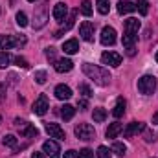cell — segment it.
I'll list each match as a JSON object with an SVG mask.
<instances>
[{"instance_id":"1","label":"cell","mask_w":158,"mask_h":158,"mask_svg":"<svg viewBox=\"0 0 158 158\" xmlns=\"http://www.w3.org/2000/svg\"><path fill=\"white\" fill-rule=\"evenodd\" d=\"M83 72H85V76H88V77L92 79L96 85H99V86H107L109 83H110V74H109V70H105V68H101V66H96V64H90V63H85L83 64Z\"/></svg>"},{"instance_id":"2","label":"cell","mask_w":158,"mask_h":158,"mask_svg":"<svg viewBox=\"0 0 158 158\" xmlns=\"http://www.w3.org/2000/svg\"><path fill=\"white\" fill-rule=\"evenodd\" d=\"M138 90L145 96H151L156 90V77L155 76H143L138 79Z\"/></svg>"},{"instance_id":"3","label":"cell","mask_w":158,"mask_h":158,"mask_svg":"<svg viewBox=\"0 0 158 158\" xmlns=\"http://www.w3.org/2000/svg\"><path fill=\"white\" fill-rule=\"evenodd\" d=\"M74 132H76V136L79 140H85V142L94 140V136H96V131H94V127L90 123H79L77 127L74 129Z\"/></svg>"},{"instance_id":"4","label":"cell","mask_w":158,"mask_h":158,"mask_svg":"<svg viewBox=\"0 0 158 158\" xmlns=\"http://www.w3.org/2000/svg\"><path fill=\"white\" fill-rule=\"evenodd\" d=\"M48 109H50V103H48V98L44 96V94H40L39 98L35 99V103H33V114H37V116H44L46 112H48Z\"/></svg>"},{"instance_id":"5","label":"cell","mask_w":158,"mask_h":158,"mask_svg":"<svg viewBox=\"0 0 158 158\" xmlns=\"http://www.w3.org/2000/svg\"><path fill=\"white\" fill-rule=\"evenodd\" d=\"M42 153H44V155H48L50 158H59V156H61V147H59V143H57V142L48 140V142H44V143H42Z\"/></svg>"},{"instance_id":"6","label":"cell","mask_w":158,"mask_h":158,"mask_svg":"<svg viewBox=\"0 0 158 158\" xmlns=\"http://www.w3.org/2000/svg\"><path fill=\"white\" fill-rule=\"evenodd\" d=\"M116 42V30L112 26H105L101 30V44L103 46H112Z\"/></svg>"},{"instance_id":"7","label":"cell","mask_w":158,"mask_h":158,"mask_svg":"<svg viewBox=\"0 0 158 158\" xmlns=\"http://www.w3.org/2000/svg\"><path fill=\"white\" fill-rule=\"evenodd\" d=\"M101 63L116 68V66H119V64H121V55H119V53H116V52H105V53L101 55Z\"/></svg>"},{"instance_id":"8","label":"cell","mask_w":158,"mask_h":158,"mask_svg":"<svg viewBox=\"0 0 158 158\" xmlns=\"http://www.w3.org/2000/svg\"><path fill=\"white\" fill-rule=\"evenodd\" d=\"M79 35L83 37V40L92 42L94 40V24L92 22H83L79 26Z\"/></svg>"},{"instance_id":"9","label":"cell","mask_w":158,"mask_h":158,"mask_svg":"<svg viewBox=\"0 0 158 158\" xmlns=\"http://www.w3.org/2000/svg\"><path fill=\"white\" fill-rule=\"evenodd\" d=\"M46 132L50 134V138H57V140H64L66 138L64 131L57 123H46Z\"/></svg>"},{"instance_id":"10","label":"cell","mask_w":158,"mask_h":158,"mask_svg":"<svg viewBox=\"0 0 158 158\" xmlns=\"http://www.w3.org/2000/svg\"><path fill=\"white\" fill-rule=\"evenodd\" d=\"M143 129H145V125H143V123H140V121H131V123L125 127L123 134H125V138H131V136H134V134L142 132Z\"/></svg>"},{"instance_id":"11","label":"cell","mask_w":158,"mask_h":158,"mask_svg":"<svg viewBox=\"0 0 158 158\" xmlns=\"http://www.w3.org/2000/svg\"><path fill=\"white\" fill-rule=\"evenodd\" d=\"M17 127H19L20 134H24V136H28V138H33V136H37V134H39L37 127H33V125H30V123H22V121H17Z\"/></svg>"},{"instance_id":"12","label":"cell","mask_w":158,"mask_h":158,"mask_svg":"<svg viewBox=\"0 0 158 158\" xmlns=\"http://www.w3.org/2000/svg\"><path fill=\"white\" fill-rule=\"evenodd\" d=\"M66 13H68L66 4L59 2V4H55V6H53V19H55L57 22H63V20L66 19Z\"/></svg>"},{"instance_id":"13","label":"cell","mask_w":158,"mask_h":158,"mask_svg":"<svg viewBox=\"0 0 158 158\" xmlns=\"http://www.w3.org/2000/svg\"><path fill=\"white\" fill-rule=\"evenodd\" d=\"M53 68L59 72V74H64V72H70L72 68H74V63L70 61V59H57L55 61V64H53Z\"/></svg>"},{"instance_id":"14","label":"cell","mask_w":158,"mask_h":158,"mask_svg":"<svg viewBox=\"0 0 158 158\" xmlns=\"http://www.w3.org/2000/svg\"><path fill=\"white\" fill-rule=\"evenodd\" d=\"M140 26H142L140 20L134 19V17H131V19L125 20V33H129V35H136L138 30H140Z\"/></svg>"},{"instance_id":"15","label":"cell","mask_w":158,"mask_h":158,"mask_svg":"<svg viewBox=\"0 0 158 158\" xmlns=\"http://www.w3.org/2000/svg\"><path fill=\"white\" fill-rule=\"evenodd\" d=\"M55 98L57 99H70L72 98V88L66 85H57L55 86Z\"/></svg>"},{"instance_id":"16","label":"cell","mask_w":158,"mask_h":158,"mask_svg":"<svg viewBox=\"0 0 158 158\" xmlns=\"http://www.w3.org/2000/svg\"><path fill=\"white\" fill-rule=\"evenodd\" d=\"M76 17H77V9H74V11L70 13V17L66 19V24H64V28H63V30H59V31H55V35H53V37H55V39H59V37H61L64 31H68V30L74 26V22H76Z\"/></svg>"},{"instance_id":"17","label":"cell","mask_w":158,"mask_h":158,"mask_svg":"<svg viewBox=\"0 0 158 158\" xmlns=\"http://www.w3.org/2000/svg\"><path fill=\"white\" fill-rule=\"evenodd\" d=\"M136 11V4L129 2V0H119L118 2V13L119 15H127V13H132Z\"/></svg>"},{"instance_id":"18","label":"cell","mask_w":158,"mask_h":158,"mask_svg":"<svg viewBox=\"0 0 158 158\" xmlns=\"http://www.w3.org/2000/svg\"><path fill=\"white\" fill-rule=\"evenodd\" d=\"M0 48H2V50L17 48V39H15L13 35H0Z\"/></svg>"},{"instance_id":"19","label":"cell","mask_w":158,"mask_h":158,"mask_svg":"<svg viewBox=\"0 0 158 158\" xmlns=\"http://www.w3.org/2000/svg\"><path fill=\"white\" fill-rule=\"evenodd\" d=\"M63 50H64V53H68V55H74V53H77V52H79V42H77L76 39L66 40V42L63 44Z\"/></svg>"},{"instance_id":"20","label":"cell","mask_w":158,"mask_h":158,"mask_svg":"<svg viewBox=\"0 0 158 158\" xmlns=\"http://www.w3.org/2000/svg\"><path fill=\"white\" fill-rule=\"evenodd\" d=\"M123 112H125V99H123V98H118V99H116V105H114V109H112V116H114V118H121Z\"/></svg>"},{"instance_id":"21","label":"cell","mask_w":158,"mask_h":158,"mask_svg":"<svg viewBox=\"0 0 158 158\" xmlns=\"http://www.w3.org/2000/svg\"><path fill=\"white\" fill-rule=\"evenodd\" d=\"M121 131H123V125H121V123H118V121L110 123L109 129H107V138H116Z\"/></svg>"},{"instance_id":"22","label":"cell","mask_w":158,"mask_h":158,"mask_svg":"<svg viewBox=\"0 0 158 158\" xmlns=\"http://www.w3.org/2000/svg\"><path fill=\"white\" fill-rule=\"evenodd\" d=\"M74 114H76V109H74L72 105H64V107H61V118L64 119V121L72 119L74 118Z\"/></svg>"},{"instance_id":"23","label":"cell","mask_w":158,"mask_h":158,"mask_svg":"<svg viewBox=\"0 0 158 158\" xmlns=\"http://www.w3.org/2000/svg\"><path fill=\"white\" fill-rule=\"evenodd\" d=\"M96 4H98V11L101 15H107L110 11V2L109 0H96Z\"/></svg>"},{"instance_id":"24","label":"cell","mask_w":158,"mask_h":158,"mask_svg":"<svg viewBox=\"0 0 158 158\" xmlns=\"http://www.w3.org/2000/svg\"><path fill=\"white\" fill-rule=\"evenodd\" d=\"M94 121H98V123H101V121H105L107 118V110L105 109H101V107H98V109H94Z\"/></svg>"},{"instance_id":"25","label":"cell","mask_w":158,"mask_h":158,"mask_svg":"<svg viewBox=\"0 0 158 158\" xmlns=\"http://www.w3.org/2000/svg\"><path fill=\"white\" fill-rule=\"evenodd\" d=\"M112 153H116L118 156H125V153H127L125 143H121V142H114V143H112Z\"/></svg>"},{"instance_id":"26","label":"cell","mask_w":158,"mask_h":158,"mask_svg":"<svg viewBox=\"0 0 158 158\" xmlns=\"http://www.w3.org/2000/svg\"><path fill=\"white\" fill-rule=\"evenodd\" d=\"M136 9L140 11V15H142V17H145V15L149 13V2H147V0H138Z\"/></svg>"},{"instance_id":"27","label":"cell","mask_w":158,"mask_h":158,"mask_svg":"<svg viewBox=\"0 0 158 158\" xmlns=\"http://www.w3.org/2000/svg\"><path fill=\"white\" fill-rule=\"evenodd\" d=\"M134 40H136V35H129V33H125L123 39H121V42H123V46L129 50V48H134Z\"/></svg>"},{"instance_id":"28","label":"cell","mask_w":158,"mask_h":158,"mask_svg":"<svg viewBox=\"0 0 158 158\" xmlns=\"http://www.w3.org/2000/svg\"><path fill=\"white\" fill-rule=\"evenodd\" d=\"M81 13H83L85 17H90V15H92V2H90V0H83V4H81Z\"/></svg>"},{"instance_id":"29","label":"cell","mask_w":158,"mask_h":158,"mask_svg":"<svg viewBox=\"0 0 158 158\" xmlns=\"http://www.w3.org/2000/svg\"><path fill=\"white\" fill-rule=\"evenodd\" d=\"M46 19H48V17H46V11H40L39 15L35 17L37 22H33V28H42V26L46 24Z\"/></svg>"},{"instance_id":"30","label":"cell","mask_w":158,"mask_h":158,"mask_svg":"<svg viewBox=\"0 0 158 158\" xmlns=\"http://www.w3.org/2000/svg\"><path fill=\"white\" fill-rule=\"evenodd\" d=\"M2 143H4L6 147H17V138H15L13 134H6L4 140H2Z\"/></svg>"},{"instance_id":"31","label":"cell","mask_w":158,"mask_h":158,"mask_svg":"<svg viewBox=\"0 0 158 158\" xmlns=\"http://www.w3.org/2000/svg\"><path fill=\"white\" fill-rule=\"evenodd\" d=\"M17 24H19L20 28H26V26H28V17H26L24 11H19V13H17Z\"/></svg>"},{"instance_id":"32","label":"cell","mask_w":158,"mask_h":158,"mask_svg":"<svg viewBox=\"0 0 158 158\" xmlns=\"http://www.w3.org/2000/svg\"><path fill=\"white\" fill-rule=\"evenodd\" d=\"M9 61H11L9 53H7V52H0V68H6V66L9 64Z\"/></svg>"},{"instance_id":"33","label":"cell","mask_w":158,"mask_h":158,"mask_svg":"<svg viewBox=\"0 0 158 158\" xmlns=\"http://www.w3.org/2000/svg\"><path fill=\"white\" fill-rule=\"evenodd\" d=\"M110 153L112 151H109L105 145H99L98 147V158H110Z\"/></svg>"},{"instance_id":"34","label":"cell","mask_w":158,"mask_h":158,"mask_svg":"<svg viewBox=\"0 0 158 158\" xmlns=\"http://www.w3.org/2000/svg\"><path fill=\"white\" fill-rule=\"evenodd\" d=\"M79 92H81L85 98H92V96H94V94H92V88H90L88 85H81V86H79Z\"/></svg>"},{"instance_id":"35","label":"cell","mask_w":158,"mask_h":158,"mask_svg":"<svg viewBox=\"0 0 158 158\" xmlns=\"http://www.w3.org/2000/svg\"><path fill=\"white\" fill-rule=\"evenodd\" d=\"M35 81H37L39 85H44V83H46V72H44V70L35 72Z\"/></svg>"},{"instance_id":"36","label":"cell","mask_w":158,"mask_h":158,"mask_svg":"<svg viewBox=\"0 0 158 158\" xmlns=\"http://www.w3.org/2000/svg\"><path fill=\"white\" fill-rule=\"evenodd\" d=\"M79 158H94V151L88 149V147H85V149L79 151Z\"/></svg>"},{"instance_id":"37","label":"cell","mask_w":158,"mask_h":158,"mask_svg":"<svg viewBox=\"0 0 158 158\" xmlns=\"http://www.w3.org/2000/svg\"><path fill=\"white\" fill-rule=\"evenodd\" d=\"M46 59H50V61H57L55 59V48H46Z\"/></svg>"},{"instance_id":"38","label":"cell","mask_w":158,"mask_h":158,"mask_svg":"<svg viewBox=\"0 0 158 158\" xmlns=\"http://www.w3.org/2000/svg\"><path fill=\"white\" fill-rule=\"evenodd\" d=\"M15 63H17V66H20V68H28V66H30L24 57H15Z\"/></svg>"},{"instance_id":"39","label":"cell","mask_w":158,"mask_h":158,"mask_svg":"<svg viewBox=\"0 0 158 158\" xmlns=\"http://www.w3.org/2000/svg\"><path fill=\"white\" fill-rule=\"evenodd\" d=\"M64 158H79V153L77 151H74V149H70V151L64 153Z\"/></svg>"},{"instance_id":"40","label":"cell","mask_w":158,"mask_h":158,"mask_svg":"<svg viewBox=\"0 0 158 158\" xmlns=\"http://www.w3.org/2000/svg\"><path fill=\"white\" fill-rule=\"evenodd\" d=\"M31 158H46V156H44V153H37L35 151V153H31Z\"/></svg>"},{"instance_id":"41","label":"cell","mask_w":158,"mask_h":158,"mask_svg":"<svg viewBox=\"0 0 158 158\" xmlns=\"http://www.w3.org/2000/svg\"><path fill=\"white\" fill-rule=\"evenodd\" d=\"M79 107H81V109H86V107H88L86 99H79Z\"/></svg>"},{"instance_id":"42","label":"cell","mask_w":158,"mask_h":158,"mask_svg":"<svg viewBox=\"0 0 158 158\" xmlns=\"http://www.w3.org/2000/svg\"><path fill=\"white\" fill-rule=\"evenodd\" d=\"M153 125H158V110L153 114Z\"/></svg>"},{"instance_id":"43","label":"cell","mask_w":158,"mask_h":158,"mask_svg":"<svg viewBox=\"0 0 158 158\" xmlns=\"http://www.w3.org/2000/svg\"><path fill=\"white\" fill-rule=\"evenodd\" d=\"M28 2H37V0H28Z\"/></svg>"},{"instance_id":"44","label":"cell","mask_w":158,"mask_h":158,"mask_svg":"<svg viewBox=\"0 0 158 158\" xmlns=\"http://www.w3.org/2000/svg\"><path fill=\"white\" fill-rule=\"evenodd\" d=\"M156 61H158V53H156Z\"/></svg>"}]
</instances>
